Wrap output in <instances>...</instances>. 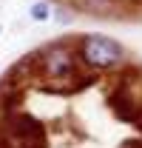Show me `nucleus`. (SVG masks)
Listing matches in <instances>:
<instances>
[{
    "label": "nucleus",
    "mask_w": 142,
    "mask_h": 148,
    "mask_svg": "<svg viewBox=\"0 0 142 148\" xmlns=\"http://www.w3.org/2000/svg\"><path fill=\"white\" fill-rule=\"evenodd\" d=\"M80 60L94 71H105L125 60V49L108 34H85L80 40Z\"/></svg>",
    "instance_id": "f257e3e1"
},
{
    "label": "nucleus",
    "mask_w": 142,
    "mask_h": 148,
    "mask_svg": "<svg viewBox=\"0 0 142 148\" xmlns=\"http://www.w3.org/2000/svg\"><path fill=\"white\" fill-rule=\"evenodd\" d=\"M40 71L46 80H74L77 77V66L71 60V51L66 46H48L43 54H40Z\"/></svg>",
    "instance_id": "f03ea898"
},
{
    "label": "nucleus",
    "mask_w": 142,
    "mask_h": 148,
    "mask_svg": "<svg viewBox=\"0 0 142 148\" xmlns=\"http://www.w3.org/2000/svg\"><path fill=\"white\" fill-rule=\"evenodd\" d=\"M74 6L80 12L91 14V17H111L117 12V3L114 0H74Z\"/></svg>",
    "instance_id": "7ed1b4c3"
},
{
    "label": "nucleus",
    "mask_w": 142,
    "mask_h": 148,
    "mask_svg": "<svg viewBox=\"0 0 142 148\" xmlns=\"http://www.w3.org/2000/svg\"><path fill=\"white\" fill-rule=\"evenodd\" d=\"M29 14H31L34 23H46V20H51V3H48V0H37V3H31Z\"/></svg>",
    "instance_id": "20e7f679"
},
{
    "label": "nucleus",
    "mask_w": 142,
    "mask_h": 148,
    "mask_svg": "<svg viewBox=\"0 0 142 148\" xmlns=\"http://www.w3.org/2000/svg\"><path fill=\"white\" fill-rule=\"evenodd\" d=\"M0 34H3V26H0Z\"/></svg>",
    "instance_id": "39448f33"
}]
</instances>
